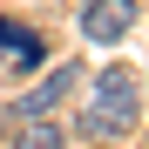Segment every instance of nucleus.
<instances>
[{"label": "nucleus", "instance_id": "1", "mask_svg": "<svg viewBox=\"0 0 149 149\" xmlns=\"http://www.w3.org/2000/svg\"><path fill=\"white\" fill-rule=\"evenodd\" d=\"M136 102H142L136 68H102L88 109H81V129H88V136H129V129H136Z\"/></svg>", "mask_w": 149, "mask_h": 149}, {"label": "nucleus", "instance_id": "2", "mask_svg": "<svg viewBox=\"0 0 149 149\" xmlns=\"http://www.w3.org/2000/svg\"><path fill=\"white\" fill-rule=\"evenodd\" d=\"M136 20V0H88L81 7V34L88 41H122Z\"/></svg>", "mask_w": 149, "mask_h": 149}, {"label": "nucleus", "instance_id": "3", "mask_svg": "<svg viewBox=\"0 0 149 149\" xmlns=\"http://www.w3.org/2000/svg\"><path fill=\"white\" fill-rule=\"evenodd\" d=\"M0 54H14L20 68H34V61L47 54V41H41L34 27H20V20H0Z\"/></svg>", "mask_w": 149, "mask_h": 149}, {"label": "nucleus", "instance_id": "4", "mask_svg": "<svg viewBox=\"0 0 149 149\" xmlns=\"http://www.w3.org/2000/svg\"><path fill=\"white\" fill-rule=\"evenodd\" d=\"M74 74H81V68H54V74H47L41 88H27V95H20V115H47V109H54L61 95L74 88Z\"/></svg>", "mask_w": 149, "mask_h": 149}, {"label": "nucleus", "instance_id": "5", "mask_svg": "<svg viewBox=\"0 0 149 149\" xmlns=\"http://www.w3.org/2000/svg\"><path fill=\"white\" fill-rule=\"evenodd\" d=\"M20 149H68V142H61V129H54L47 115H27V129H20Z\"/></svg>", "mask_w": 149, "mask_h": 149}]
</instances>
